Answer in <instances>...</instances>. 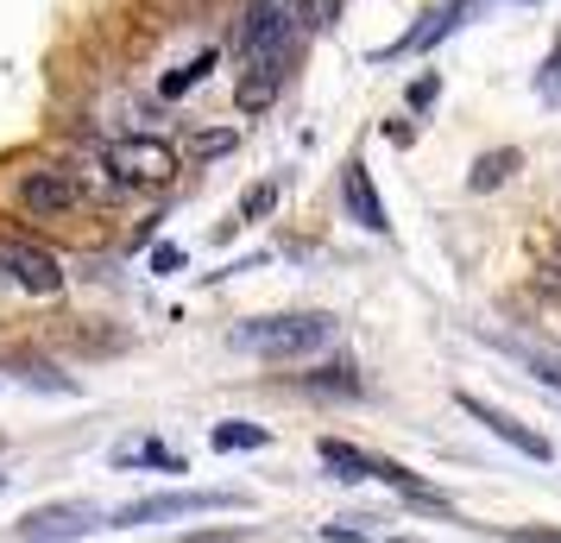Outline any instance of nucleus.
Instances as JSON below:
<instances>
[{"instance_id":"nucleus-1","label":"nucleus","mask_w":561,"mask_h":543,"mask_svg":"<svg viewBox=\"0 0 561 543\" xmlns=\"http://www.w3.org/2000/svg\"><path fill=\"white\" fill-rule=\"evenodd\" d=\"M334 341V316L329 310H290V316H247L233 329V348H247L259 361H304L316 348Z\"/></svg>"},{"instance_id":"nucleus-2","label":"nucleus","mask_w":561,"mask_h":543,"mask_svg":"<svg viewBox=\"0 0 561 543\" xmlns=\"http://www.w3.org/2000/svg\"><path fill=\"white\" fill-rule=\"evenodd\" d=\"M107 178L121 183V190H164V183L178 178V152L164 146V139H146V133H133V139H114L102 152Z\"/></svg>"},{"instance_id":"nucleus-3","label":"nucleus","mask_w":561,"mask_h":543,"mask_svg":"<svg viewBox=\"0 0 561 543\" xmlns=\"http://www.w3.org/2000/svg\"><path fill=\"white\" fill-rule=\"evenodd\" d=\"M284 52H297V20H290V7L253 0L247 20H240V70H247V64H265V57H284Z\"/></svg>"},{"instance_id":"nucleus-4","label":"nucleus","mask_w":561,"mask_h":543,"mask_svg":"<svg viewBox=\"0 0 561 543\" xmlns=\"http://www.w3.org/2000/svg\"><path fill=\"white\" fill-rule=\"evenodd\" d=\"M247 506L240 493H152V499H133L107 518L114 531H133V524H158V518H190V512H233Z\"/></svg>"},{"instance_id":"nucleus-5","label":"nucleus","mask_w":561,"mask_h":543,"mask_svg":"<svg viewBox=\"0 0 561 543\" xmlns=\"http://www.w3.org/2000/svg\"><path fill=\"white\" fill-rule=\"evenodd\" d=\"M0 272H7L20 291H32V297L64 291V265H57V253L32 247V240H20V234H0Z\"/></svg>"},{"instance_id":"nucleus-6","label":"nucleus","mask_w":561,"mask_h":543,"mask_svg":"<svg viewBox=\"0 0 561 543\" xmlns=\"http://www.w3.org/2000/svg\"><path fill=\"white\" fill-rule=\"evenodd\" d=\"M95 524H102V512L89 499H51V506H32L20 518V538L26 543H70L82 531H95Z\"/></svg>"},{"instance_id":"nucleus-7","label":"nucleus","mask_w":561,"mask_h":543,"mask_svg":"<svg viewBox=\"0 0 561 543\" xmlns=\"http://www.w3.org/2000/svg\"><path fill=\"white\" fill-rule=\"evenodd\" d=\"M20 208H26L32 222H57V215L82 208V183H77V171H64V165L26 171V183H20Z\"/></svg>"},{"instance_id":"nucleus-8","label":"nucleus","mask_w":561,"mask_h":543,"mask_svg":"<svg viewBox=\"0 0 561 543\" xmlns=\"http://www.w3.org/2000/svg\"><path fill=\"white\" fill-rule=\"evenodd\" d=\"M460 411H467V417H480L485 430H492L499 442H511L517 455H530V462H549V437L524 430V423H517V417H505L499 405H485V398H473V392H460Z\"/></svg>"},{"instance_id":"nucleus-9","label":"nucleus","mask_w":561,"mask_h":543,"mask_svg":"<svg viewBox=\"0 0 561 543\" xmlns=\"http://www.w3.org/2000/svg\"><path fill=\"white\" fill-rule=\"evenodd\" d=\"M284 82H290V52H284V57H265V64H247V70H240V89H233L240 114H265V108L278 102Z\"/></svg>"},{"instance_id":"nucleus-10","label":"nucleus","mask_w":561,"mask_h":543,"mask_svg":"<svg viewBox=\"0 0 561 543\" xmlns=\"http://www.w3.org/2000/svg\"><path fill=\"white\" fill-rule=\"evenodd\" d=\"M341 203H347V215H354L366 234H385V228H391V222H385L379 190H373V171H366L359 158H347V171H341Z\"/></svg>"},{"instance_id":"nucleus-11","label":"nucleus","mask_w":561,"mask_h":543,"mask_svg":"<svg viewBox=\"0 0 561 543\" xmlns=\"http://www.w3.org/2000/svg\"><path fill=\"white\" fill-rule=\"evenodd\" d=\"M467 7H473V0H448V7H430V13H423V20H416V26L404 32V38H398V45H385V52H373L385 64V57H410V52H430L435 38H442V32H455L460 20H467Z\"/></svg>"},{"instance_id":"nucleus-12","label":"nucleus","mask_w":561,"mask_h":543,"mask_svg":"<svg viewBox=\"0 0 561 543\" xmlns=\"http://www.w3.org/2000/svg\"><path fill=\"white\" fill-rule=\"evenodd\" d=\"M322 462H329L341 480H373V467H379L366 449H354V442H341V437H322Z\"/></svg>"},{"instance_id":"nucleus-13","label":"nucleus","mask_w":561,"mask_h":543,"mask_svg":"<svg viewBox=\"0 0 561 543\" xmlns=\"http://www.w3.org/2000/svg\"><path fill=\"white\" fill-rule=\"evenodd\" d=\"M304 392H329V398H354V392H359V373H354V361H329V366H316V373H304Z\"/></svg>"},{"instance_id":"nucleus-14","label":"nucleus","mask_w":561,"mask_h":543,"mask_svg":"<svg viewBox=\"0 0 561 543\" xmlns=\"http://www.w3.org/2000/svg\"><path fill=\"white\" fill-rule=\"evenodd\" d=\"M511 171H517V146H505V152H485L480 165H473V178H467V190H499V183L511 178Z\"/></svg>"},{"instance_id":"nucleus-15","label":"nucleus","mask_w":561,"mask_h":543,"mask_svg":"<svg viewBox=\"0 0 561 543\" xmlns=\"http://www.w3.org/2000/svg\"><path fill=\"white\" fill-rule=\"evenodd\" d=\"M272 430L265 423H215V449H265Z\"/></svg>"},{"instance_id":"nucleus-16","label":"nucleus","mask_w":561,"mask_h":543,"mask_svg":"<svg viewBox=\"0 0 561 543\" xmlns=\"http://www.w3.org/2000/svg\"><path fill=\"white\" fill-rule=\"evenodd\" d=\"M341 7H347V0H290V20H304L309 32H329L334 20H341Z\"/></svg>"},{"instance_id":"nucleus-17","label":"nucleus","mask_w":561,"mask_h":543,"mask_svg":"<svg viewBox=\"0 0 561 543\" xmlns=\"http://www.w3.org/2000/svg\"><path fill=\"white\" fill-rule=\"evenodd\" d=\"M208 70H215V52H196V57H190V64H178L171 77L158 82V89H164V95H183V89H190V82H203Z\"/></svg>"},{"instance_id":"nucleus-18","label":"nucleus","mask_w":561,"mask_h":543,"mask_svg":"<svg viewBox=\"0 0 561 543\" xmlns=\"http://www.w3.org/2000/svg\"><path fill=\"white\" fill-rule=\"evenodd\" d=\"M536 95H542V102H561V57H542V70H536Z\"/></svg>"},{"instance_id":"nucleus-19","label":"nucleus","mask_w":561,"mask_h":543,"mask_svg":"<svg viewBox=\"0 0 561 543\" xmlns=\"http://www.w3.org/2000/svg\"><path fill=\"white\" fill-rule=\"evenodd\" d=\"M272 203H278V190H272V183H259V190H247L240 215H247V222H259V215H272Z\"/></svg>"},{"instance_id":"nucleus-20","label":"nucleus","mask_w":561,"mask_h":543,"mask_svg":"<svg viewBox=\"0 0 561 543\" xmlns=\"http://www.w3.org/2000/svg\"><path fill=\"white\" fill-rule=\"evenodd\" d=\"M233 146V133H203V139H196V158H221Z\"/></svg>"},{"instance_id":"nucleus-21","label":"nucleus","mask_w":561,"mask_h":543,"mask_svg":"<svg viewBox=\"0 0 561 543\" xmlns=\"http://www.w3.org/2000/svg\"><path fill=\"white\" fill-rule=\"evenodd\" d=\"M435 89H442V82H435V77H423L416 89H410V108H430V102H435Z\"/></svg>"},{"instance_id":"nucleus-22","label":"nucleus","mask_w":561,"mask_h":543,"mask_svg":"<svg viewBox=\"0 0 561 543\" xmlns=\"http://www.w3.org/2000/svg\"><path fill=\"white\" fill-rule=\"evenodd\" d=\"M178 265H183L178 247H158V253H152V272H178Z\"/></svg>"},{"instance_id":"nucleus-23","label":"nucleus","mask_w":561,"mask_h":543,"mask_svg":"<svg viewBox=\"0 0 561 543\" xmlns=\"http://www.w3.org/2000/svg\"><path fill=\"white\" fill-rule=\"evenodd\" d=\"M322 538L329 543H373V538H359V531H347V524H322Z\"/></svg>"},{"instance_id":"nucleus-24","label":"nucleus","mask_w":561,"mask_h":543,"mask_svg":"<svg viewBox=\"0 0 561 543\" xmlns=\"http://www.w3.org/2000/svg\"><path fill=\"white\" fill-rule=\"evenodd\" d=\"M385 139H391V146H410V121H398V114H391V121H385Z\"/></svg>"},{"instance_id":"nucleus-25","label":"nucleus","mask_w":561,"mask_h":543,"mask_svg":"<svg viewBox=\"0 0 561 543\" xmlns=\"http://www.w3.org/2000/svg\"><path fill=\"white\" fill-rule=\"evenodd\" d=\"M511 543H561V531H511Z\"/></svg>"},{"instance_id":"nucleus-26","label":"nucleus","mask_w":561,"mask_h":543,"mask_svg":"<svg viewBox=\"0 0 561 543\" xmlns=\"http://www.w3.org/2000/svg\"><path fill=\"white\" fill-rule=\"evenodd\" d=\"M536 380H542V386H556V392H561V366H549V361H536Z\"/></svg>"},{"instance_id":"nucleus-27","label":"nucleus","mask_w":561,"mask_h":543,"mask_svg":"<svg viewBox=\"0 0 561 543\" xmlns=\"http://www.w3.org/2000/svg\"><path fill=\"white\" fill-rule=\"evenodd\" d=\"M549 57H561V38H556V52H549Z\"/></svg>"},{"instance_id":"nucleus-28","label":"nucleus","mask_w":561,"mask_h":543,"mask_svg":"<svg viewBox=\"0 0 561 543\" xmlns=\"http://www.w3.org/2000/svg\"><path fill=\"white\" fill-rule=\"evenodd\" d=\"M0 493H7V474H0Z\"/></svg>"}]
</instances>
